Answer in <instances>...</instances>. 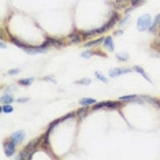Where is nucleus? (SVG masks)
<instances>
[{"mask_svg": "<svg viewBox=\"0 0 160 160\" xmlns=\"http://www.w3.org/2000/svg\"><path fill=\"white\" fill-rule=\"evenodd\" d=\"M44 81H52V82H56V79L52 77V75H48V77H44Z\"/></svg>", "mask_w": 160, "mask_h": 160, "instance_id": "28", "label": "nucleus"}, {"mask_svg": "<svg viewBox=\"0 0 160 160\" xmlns=\"http://www.w3.org/2000/svg\"><path fill=\"white\" fill-rule=\"evenodd\" d=\"M75 114H77V118H78V119L86 118V115L89 114V105H82L79 110L75 111Z\"/></svg>", "mask_w": 160, "mask_h": 160, "instance_id": "7", "label": "nucleus"}, {"mask_svg": "<svg viewBox=\"0 0 160 160\" xmlns=\"http://www.w3.org/2000/svg\"><path fill=\"white\" fill-rule=\"evenodd\" d=\"M116 21H118V14H116V12H112V15H111V18H110V22H107V23L104 25L105 29H107V30H108V29H111V28L116 23Z\"/></svg>", "mask_w": 160, "mask_h": 160, "instance_id": "9", "label": "nucleus"}, {"mask_svg": "<svg viewBox=\"0 0 160 160\" xmlns=\"http://www.w3.org/2000/svg\"><path fill=\"white\" fill-rule=\"evenodd\" d=\"M133 70H134V71H137V72H140V74L142 75V77H144L145 79H147V81H149V82H151V78H149L148 75L145 74V70H144L142 67H140V66H134V67H133Z\"/></svg>", "mask_w": 160, "mask_h": 160, "instance_id": "13", "label": "nucleus"}, {"mask_svg": "<svg viewBox=\"0 0 160 160\" xmlns=\"http://www.w3.org/2000/svg\"><path fill=\"white\" fill-rule=\"evenodd\" d=\"M127 19H129V14H125V17H123V19L119 22V26H123L126 22H127Z\"/></svg>", "mask_w": 160, "mask_h": 160, "instance_id": "26", "label": "nucleus"}, {"mask_svg": "<svg viewBox=\"0 0 160 160\" xmlns=\"http://www.w3.org/2000/svg\"><path fill=\"white\" fill-rule=\"evenodd\" d=\"M92 81H90L89 78H82V79H79V81H75V83L77 85H79V83H90Z\"/></svg>", "mask_w": 160, "mask_h": 160, "instance_id": "25", "label": "nucleus"}, {"mask_svg": "<svg viewBox=\"0 0 160 160\" xmlns=\"http://www.w3.org/2000/svg\"><path fill=\"white\" fill-rule=\"evenodd\" d=\"M151 25H152V18H151V15H148V14H144V15H141L137 19V29L140 32L148 30Z\"/></svg>", "mask_w": 160, "mask_h": 160, "instance_id": "1", "label": "nucleus"}, {"mask_svg": "<svg viewBox=\"0 0 160 160\" xmlns=\"http://www.w3.org/2000/svg\"><path fill=\"white\" fill-rule=\"evenodd\" d=\"M96 103H97L96 100H94V99H89V97H88V99L85 97V99L79 100V104H81V105H93V104H96Z\"/></svg>", "mask_w": 160, "mask_h": 160, "instance_id": "14", "label": "nucleus"}, {"mask_svg": "<svg viewBox=\"0 0 160 160\" xmlns=\"http://www.w3.org/2000/svg\"><path fill=\"white\" fill-rule=\"evenodd\" d=\"M12 90H15V86H8V88H6V92H12Z\"/></svg>", "mask_w": 160, "mask_h": 160, "instance_id": "29", "label": "nucleus"}, {"mask_svg": "<svg viewBox=\"0 0 160 160\" xmlns=\"http://www.w3.org/2000/svg\"><path fill=\"white\" fill-rule=\"evenodd\" d=\"M40 141H41V138H34L33 141H30L26 147L23 148V152L28 155L29 159H32V156H33V153L36 151H37V147L40 145Z\"/></svg>", "mask_w": 160, "mask_h": 160, "instance_id": "2", "label": "nucleus"}, {"mask_svg": "<svg viewBox=\"0 0 160 160\" xmlns=\"http://www.w3.org/2000/svg\"><path fill=\"white\" fill-rule=\"evenodd\" d=\"M14 108L11 107V104H3L2 105V112H6V114H10V112H12Z\"/></svg>", "mask_w": 160, "mask_h": 160, "instance_id": "20", "label": "nucleus"}, {"mask_svg": "<svg viewBox=\"0 0 160 160\" xmlns=\"http://www.w3.org/2000/svg\"><path fill=\"white\" fill-rule=\"evenodd\" d=\"M92 55H94L93 51H85V52H82V53H81V56H82V58H85V59H89V58L92 56Z\"/></svg>", "mask_w": 160, "mask_h": 160, "instance_id": "24", "label": "nucleus"}, {"mask_svg": "<svg viewBox=\"0 0 160 160\" xmlns=\"http://www.w3.org/2000/svg\"><path fill=\"white\" fill-rule=\"evenodd\" d=\"M158 41H160V29H159V33H158Z\"/></svg>", "mask_w": 160, "mask_h": 160, "instance_id": "32", "label": "nucleus"}, {"mask_svg": "<svg viewBox=\"0 0 160 160\" xmlns=\"http://www.w3.org/2000/svg\"><path fill=\"white\" fill-rule=\"evenodd\" d=\"M82 38H83V37H82V34H81V32H79V30H74L70 36H68V40H70L71 42H75V44L81 42Z\"/></svg>", "mask_w": 160, "mask_h": 160, "instance_id": "6", "label": "nucleus"}, {"mask_svg": "<svg viewBox=\"0 0 160 160\" xmlns=\"http://www.w3.org/2000/svg\"><path fill=\"white\" fill-rule=\"evenodd\" d=\"M33 81H34V78H23V79H19L18 83L22 85V86H29V85H32V82Z\"/></svg>", "mask_w": 160, "mask_h": 160, "instance_id": "17", "label": "nucleus"}, {"mask_svg": "<svg viewBox=\"0 0 160 160\" xmlns=\"http://www.w3.org/2000/svg\"><path fill=\"white\" fill-rule=\"evenodd\" d=\"M116 59L122 60V62H126L127 59H129V55H127V53H123V55H121V53H116Z\"/></svg>", "mask_w": 160, "mask_h": 160, "instance_id": "23", "label": "nucleus"}, {"mask_svg": "<svg viewBox=\"0 0 160 160\" xmlns=\"http://www.w3.org/2000/svg\"><path fill=\"white\" fill-rule=\"evenodd\" d=\"M15 142H14L12 140H7L4 141V144H3V148H4V152H6V155L7 156H12L14 153H15Z\"/></svg>", "mask_w": 160, "mask_h": 160, "instance_id": "4", "label": "nucleus"}, {"mask_svg": "<svg viewBox=\"0 0 160 160\" xmlns=\"http://www.w3.org/2000/svg\"><path fill=\"white\" fill-rule=\"evenodd\" d=\"M137 99V94H127V96H121L119 101H134Z\"/></svg>", "mask_w": 160, "mask_h": 160, "instance_id": "16", "label": "nucleus"}, {"mask_svg": "<svg viewBox=\"0 0 160 160\" xmlns=\"http://www.w3.org/2000/svg\"><path fill=\"white\" fill-rule=\"evenodd\" d=\"M94 75H96V78H97V79H100L101 82H104V83H107V82H108V78H107V77H104V75L101 74L100 71H96V72H94Z\"/></svg>", "mask_w": 160, "mask_h": 160, "instance_id": "21", "label": "nucleus"}, {"mask_svg": "<svg viewBox=\"0 0 160 160\" xmlns=\"http://www.w3.org/2000/svg\"><path fill=\"white\" fill-rule=\"evenodd\" d=\"M26 101H29L28 97H25V99H18V103H26Z\"/></svg>", "mask_w": 160, "mask_h": 160, "instance_id": "30", "label": "nucleus"}, {"mask_svg": "<svg viewBox=\"0 0 160 160\" xmlns=\"http://www.w3.org/2000/svg\"><path fill=\"white\" fill-rule=\"evenodd\" d=\"M103 44H104L105 48L110 51V52H112V51L115 49V47H114V41H112V37H111V36H107V37H104Z\"/></svg>", "mask_w": 160, "mask_h": 160, "instance_id": "8", "label": "nucleus"}, {"mask_svg": "<svg viewBox=\"0 0 160 160\" xmlns=\"http://www.w3.org/2000/svg\"><path fill=\"white\" fill-rule=\"evenodd\" d=\"M144 2H145V0H130V6H132V7H138V6L142 4Z\"/></svg>", "mask_w": 160, "mask_h": 160, "instance_id": "22", "label": "nucleus"}, {"mask_svg": "<svg viewBox=\"0 0 160 160\" xmlns=\"http://www.w3.org/2000/svg\"><path fill=\"white\" fill-rule=\"evenodd\" d=\"M115 34H116V36H122V34H123V32H122V30H119V32H116Z\"/></svg>", "mask_w": 160, "mask_h": 160, "instance_id": "31", "label": "nucleus"}, {"mask_svg": "<svg viewBox=\"0 0 160 160\" xmlns=\"http://www.w3.org/2000/svg\"><path fill=\"white\" fill-rule=\"evenodd\" d=\"M63 121H66V118H64V116H62V118H59V119H56V121H53V122H51V125L48 126V130H47V132H52L53 130V127H56L58 125H59L60 122H63Z\"/></svg>", "mask_w": 160, "mask_h": 160, "instance_id": "12", "label": "nucleus"}, {"mask_svg": "<svg viewBox=\"0 0 160 160\" xmlns=\"http://www.w3.org/2000/svg\"><path fill=\"white\" fill-rule=\"evenodd\" d=\"M103 41H104V38H103V37H101V38L93 40V41L85 42V44H83V47H85V48H90V47H93V45H96V44H100V42H103Z\"/></svg>", "mask_w": 160, "mask_h": 160, "instance_id": "15", "label": "nucleus"}, {"mask_svg": "<svg viewBox=\"0 0 160 160\" xmlns=\"http://www.w3.org/2000/svg\"><path fill=\"white\" fill-rule=\"evenodd\" d=\"M142 97L148 101V103H152V104H155V105H158V107H160V101L158 99H153V97H149V96H142Z\"/></svg>", "mask_w": 160, "mask_h": 160, "instance_id": "19", "label": "nucleus"}, {"mask_svg": "<svg viewBox=\"0 0 160 160\" xmlns=\"http://www.w3.org/2000/svg\"><path fill=\"white\" fill-rule=\"evenodd\" d=\"M18 72H19V68H12V70L8 71V74L10 75H15V74H18Z\"/></svg>", "mask_w": 160, "mask_h": 160, "instance_id": "27", "label": "nucleus"}, {"mask_svg": "<svg viewBox=\"0 0 160 160\" xmlns=\"http://www.w3.org/2000/svg\"><path fill=\"white\" fill-rule=\"evenodd\" d=\"M11 38V41L14 42L15 45H18V47H21V48H23V49H26V48H29L30 45H28V44H23V42H21V41H18L17 38H14V37H10Z\"/></svg>", "mask_w": 160, "mask_h": 160, "instance_id": "18", "label": "nucleus"}, {"mask_svg": "<svg viewBox=\"0 0 160 160\" xmlns=\"http://www.w3.org/2000/svg\"><path fill=\"white\" fill-rule=\"evenodd\" d=\"M0 103L2 104H11L14 103V97L11 96V94H3L2 97H0Z\"/></svg>", "mask_w": 160, "mask_h": 160, "instance_id": "10", "label": "nucleus"}, {"mask_svg": "<svg viewBox=\"0 0 160 160\" xmlns=\"http://www.w3.org/2000/svg\"><path fill=\"white\" fill-rule=\"evenodd\" d=\"M10 140H12L15 144H21L25 140V132L23 130H18V132L12 133L11 136H10Z\"/></svg>", "mask_w": 160, "mask_h": 160, "instance_id": "5", "label": "nucleus"}, {"mask_svg": "<svg viewBox=\"0 0 160 160\" xmlns=\"http://www.w3.org/2000/svg\"><path fill=\"white\" fill-rule=\"evenodd\" d=\"M49 49V47H47L45 44L40 45V47H29V48L25 49V52L29 53V55H36V53H44Z\"/></svg>", "mask_w": 160, "mask_h": 160, "instance_id": "3", "label": "nucleus"}, {"mask_svg": "<svg viewBox=\"0 0 160 160\" xmlns=\"http://www.w3.org/2000/svg\"><path fill=\"white\" fill-rule=\"evenodd\" d=\"M110 77L111 78H115V77H118V75H121V74H123V68H119V67H115V68H111L110 70Z\"/></svg>", "mask_w": 160, "mask_h": 160, "instance_id": "11", "label": "nucleus"}]
</instances>
